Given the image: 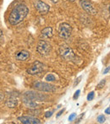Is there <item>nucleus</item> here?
I'll list each match as a JSON object with an SVG mask.
<instances>
[{
	"instance_id": "f257e3e1",
	"label": "nucleus",
	"mask_w": 110,
	"mask_h": 124,
	"mask_svg": "<svg viewBox=\"0 0 110 124\" xmlns=\"http://www.w3.org/2000/svg\"><path fill=\"white\" fill-rule=\"evenodd\" d=\"M29 14V8L25 4H19L13 8L8 17V22L11 25H16L21 23L27 15Z\"/></svg>"
},
{
	"instance_id": "f03ea898",
	"label": "nucleus",
	"mask_w": 110,
	"mask_h": 124,
	"mask_svg": "<svg viewBox=\"0 0 110 124\" xmlns=\"http://www.w3.org/2000/svg\"><path fill=\"white\" fill-rule=\"evenodd\" d=\"M59 53H60L61 57L64 59L68 61H73L76 59V55H75L74 52H73L72 48L69 46L68 45H61L59 47Z\"/></svg>"
},
{
	"instance_id": "7ed1b4c3",
	"label": "nucleus",
	"mask_w": 110,
	"mask_h": 124,
	"mask_svg": "<svg viewBox=\"0 0 110 124\" xmlns=\"http://www.w3.org/2000/svg\"><path fill=\"white\" fill-rule=\"evenodd\" d=\"M52 47L51 45L48 42H47L44 40H40L37 43V46H36V51L42 57H46V56L49 55L51 52Z\"/></svg>"
},
{
	"instance_id": "20e7f679",
	"label": "nucleus",
	"mask_w": 110,
	"mask_h": 124,
	"mask_svg": "<svg viewBox=\"0 0 110 124\" xmlns=\"http://www.w3.org/2000/svg\"><path fill=\"white\" fill-rule=\"evenodd\" d=\"M32 88L36 90L43 92H53L56 90V87L45 82H35L32 84Z\"/></svg>"
},
{
	"instance_id": "39448f33",
	"label": "nucleus",
	"mask_w": 110,
	"mask_h": 124,
	"mask_svg": "<svg viewBox=\"0 0 110 124\" xmlns=\"http://www.w3.org/2000/svg\"><path fill=\"white\" fill-rule=\"evenodd\" d=\"M72 33V27L68 23H62L60 24L59 28V35L63 39H69Z\"/></svg>"
},
{
	"instance_id": "423d86ee",
	"label": "nucleus",
	"mask_w": 110,
	"mask_h": 124,
	"mask_svg": "<svg viewBox=\"0 0 110 124\" xmlns=\"http://www.w3.org/2000/svg\"><path fill=\"white\" fill-rule=\"evenodd\" d=\"M80 5L81 7L86 12L87 14L91 15H95L97 14V8L94 7L93 3L90 0H80Z\"/></svg>"
},
{
	"instance_id": "0eeeda50",
	"label": "nucleus",
	"mask_w": 110,
	"mask_h": 124,
	"mask_svg": "<svg viewBox=\"0 0 110 124\" xmlns=\"http://www.w3.org/2000/svg\"><path fill=\"white\" fill-rule=\"evenodd\" d=\"M43 71V64L39 61H36L32 63V65L26 70L27 74L31 75H36L41 74Z\"/></svg>"
},
{
	"instance_id": "6e6552de",
	"label": "nucleus",
	"mask_w": 110,
	"mask_h": 124,
	"mask_svg": "<svg viewBox=\"0 0 110 124\" xmlns=\"http://www.w3.org/2000/svg\"><path fill=\"white\" fill-rule=\"evenodd\" d=\"M34 6L41 15H47L50 10L49 5L42 0H36L34 3Z\"/></svg>"
},
{
	"instance_id": "1a4fd4ad",
	"label": "nucleus",
	"mask_w": 110,
	"mask_h": 124,
	"mask_svg": "<svg viewBox=\"0 0 110 124\" xmlns=\"http://www.w3.org/2000/svg\"><path fill=\"white\" fill-rule=\"evenodd\" d=\"M24 97L26 99H30V100H33V101H45L47 99V96L42 94H39L37 92L35 91H27L25 93L24 95Z\"/></svg>"
},
{
	"instance_id": "9d476101",
	"label": "nucleus",
	"mask_w": 110,
	"mask_h": 124,
	"mask_svg": "<svg viewBox=\"0 0 110 124\" xmlns=\"http://www.w3.org/2000/svg\"><path fill=\"white\" fill-rule=\"evenodd\" d=\"M18 120L21 123H24V124H39V123H41V121H40L38 118L33 117V116H20V117H18Z\"/></svg>"
},
{
	"instance_id": "9b49d317",
	"label": "nucleus",
	"mask_w": 110,
	"mask_h": 124,
	"mask_svg": "<svg viewBox=\"0 0 110 124\" xmlns=\"http://www.w3.org/2000/svg\"><path fill=\"white\" fill-rule=\"evenodd\" d=\"M30 57V52L26 50H22L16 52L15 54V59L18 61H26Z\"/></svg>"
},
{
	"instance_id": "f8f14e48",
	"label": "nucleus",
	"mask_w": 110,
	"mask_h": 124,
	"mask_svg": "<svg viewBox=\"0 0 110 124\" xmlns=\"http://www.w3.org/2000/svg\"><path fill=\"white\" fill-rule=\"evenodd\" d=\"M41 37L42 38H52L53 37V28L46 27L41 31Z\"/></svg>"
},
{
	"instance_id": "ddd939ff",
	"label": "nucleus",
	"mask_w": 110,
	"mask_h": 124,
	"mask_svg": "<svg viewBox=\"0 0 110 124\" xmlns=\"http://www.w3.org/2000/svg\"><path fill=\"white\" fill-rule=\"evenodd\" d=\"M24 103L25 105L29 108H32V109H36L38 107V104L36 102H35L33 100H30V99H26L25 98L24 100Z\"/></svg>"
},
{
	"instance_id": "4468645a",
	"label": "nucleus",
	"mask_w": 110,
	"mask_h": 124,
	"mask_svg": "<svg viewBox=\"0 0 110 124\" xmlns=\"http://www.w3.org/2000/svg\"><path fill=\"white\" fill-rule=\"evenodd\" d=\"M17 103H18L17 102V100L15 98H14V97H10V98H8L5 101L6 106H8V107H9V108L15 107V106H17Z\"/></svg>"
},
{
	"instance_id": "2eb2a0df",
	"label": "nucleus",
	"mask_w": 110,
	"mask_h": 124,
	"mask_svg": "<svg viewBox=\"0 0 110 124\" xmlns=\"http://www.w3.org/2000/svg\"><path fill=\"white\" fill-rule=\"evenodd\" d=\"M45 79L47 80L48 82H53V81H55V76L53 74H48L46 76V78Z\"/></svg>"
},
{
	"instance_id": "dca6fc26",
	"label": "nucleus",
	"mask_w": 110,
	"mask_h": 124,
	"mask_svg": "<svg viewBox=\"0 0 110 124\" xmlns=\"http://www.w3.org/2000/svg\"><path fill=\"white\" fill-rule=\"evenodd\" d=\"M106 84V79H102L100 82L98 83V85H97V90H101L102 88H103V86Z\"/></svg>"
},
{
	"instance_id": "f3484780",
	"label": "nucleus",
	"mask_w": 110,
	"mask_h": 124,
	"mask_svg": "<svg viewBox=\"0 0 110 124\" xmlns=\"http://www.w3.org/2000/svg\"><path fill=\"white\" fill-rule=\"evenodd\" d=\"M94 97H95V93H94V91H91L90 93L87 95L86 99H87V101H92V100L94 99Z\"/></svg>"
},
{
	"instance_id": "a211bd4d",
	"label": "nucleus",
	"mask_w": 110,
	"mask_h": 124,
	"mask_svg": "<svg viewBox=\"0 0 110 124\" xmlns=\"http://www.w3.org/2000/svg\"><path fill=\"white\" fill-rule=\"evenodd\" d=\"M105 120H106V118L103 115H100V116H97V122H98L99 123H103L104 122H105Z\"/></svg>"
},
{
	"instance_id": "6ab92c4d",
	"label": "nucleus",
	"mask_w": 110,
	"mask_h": 124,
	"mask_svg": "<svg viewBox=\"0 0 110 124\" xmlns=\"http://www.w3.org/2000/svg\"><path fill=\"white\" fill-rule=\"evenodd\" d=\"M80 93H81V90H77L76 92H75V94H74V96H73V99L74 100H77L78 99V97H79V95H80Z\"/></svg>"
},
{
	"instance_id": "aec40b11",
	"label": "nucleus",
	"mask_w": 110,
	"mask_h": 124,
	"mask_svg": "<svg viewBox=\"0 0 110 124\" xmlns=\"http://www.w3.org/2000/svg\"><path fill=\"white\" fill-rule=\"evenodd\" d=\"M76 117V113H72V114H70V116H69V122H72Z\"/></svg>"
},
{
	"instance_id": "412c9836",
	"label": "nucleus",
	"mask_w": 110,
	"mask_h": 124,
	"mask_svg": "<svg viewBox=\"0 0 110 124\" xmlns=\"http://www.w3.org/2000/svg\"><path fill=\"white\" fill-rule=\"evenodd\" d=\"M53 111H47L46 113H45V117L46 118H48V117H50V116L53 115Z\"/></svg>"
},
{
	"instance_id": "4be33fe9",
	"label": "nucleus",
	"mask_w": 110,
	"mask_h": 124,
	"mask_svg": "<svg viewBox=\"0 0 110 124\" xmlns=\"http://www.w3.org/2000/svg\"><path fill=\"white\" fill-rule=\"evenodd\" d=\"M81 76H80L79 78H78L76 80V82H75V83H74V87L76 86V85H77L78 84L80 83V81H81Z\"/></svg>"
},
{
	"instance_id": "5701e85b",
	"label": "nucleus",
	"mask_w": 110,
	"mask_h": 124,
	"mask_svg": "<svg viewBox=\"0 0 110 124\" xmlns=\"http://www.w3.org/2000/svg\"><path fill=\"white\" fill-rule=\"evenodd\" d=\"M109 71H110V66H109V67H108V68H106V69H104V70H103V74H108V73H109Z\"/></svg>"
},
{
	"instance_id": "b1692460",
	"label": "nucleus",
	"mask_w": 110,
	"mask_h": 124,
	"mask_svg": "<svg viewBox=\"0 0 110 124\" xmlns=\"http://www.w3.org/2000/svg\"><path fill=\"white\" fill-rule=\"evenodd\" d=\"M105 114L110 115V106L109 107H108L107 109H105Z\"/></svg>"
},
{
	"instance_id": "393cba45",
	"label": "nucleus",
	"mask_w": 110,
	"mask_h": 124,
	"mask_svg": "<svg viewBox=\"0 0 110 124\" xmlns=\"http://www.w3.org/2000/svg\"><path fill=\"white\" fill-rule=\"evenodd\" d=\"M3 100H4V94L0 93V101H3Z\"/></svg>"
},
{
	"instance_id": "a878e982",
	"label": "nucleus",
	"mask_w": 110,
	"mask_h": 124,
	"mask_svg": "<svg viewBox=\"0 0 110 124\" xmlns=\"http://www.w3.org/2000/svg\"><path fill=\"white\" fill-rule=\"evenodd\" d=\"M64 109L61 110V111H59V113H58V114H57V117H59V116H61V115H62V113H63V112H64Z\"/></svg>"
},
{
	"instance_id": "bb28decb",
	"label": "nucleus",
	"mask_w": 110,
	"mask_h": 124,
	"mask_svg": "<svg viewBox=\"0 0 110 124\" xmlns=\"http://www.w3.org/2000/svg\"><path fill=\"white\" fill-rule=\"evenodd\" d=\"M2 38H3V31H2V30L0 29V41H1Z\"/></svg>"
},
{
	"instance_id": "cd10ccee",
	"label": "nucleus",
	"mask_w": 110,
	"mask_h": 124,
	"mask_svg": "<svg viewBox=\"0 0 110 124\" xmlns=\"http://www.w3.org/2000/svg\"><path fill=\"white\" fill-rule=\"evenodd\" d=\"M52 2H53V3H58L59 2V0H51Z\"/></svg>"
},
{
	"instance_id": "c85d7f7f",
	"label": "nucleus",
	"mask_w": 110,
	"mask_h": 124,
	"mask_svg": "<svg viewBox=\"0 0 110 124\" xmlns=\"http://www.w3.org/2000/svg\"><path fill=\"white\" fill-rule=\"evenodd\" d=\"M69 2H75L76 0H69Z\"/></svg>"
},
{
	"instance_id": "c756f323",
	"label": "nucleus",
	"mask_w": 110,
	"mask_h": 124,
	"mask_svg": "<svg viewBox=\"0 0 110 124\" xmlns=\"http://www.w3.org/2000/svg\"><path fill=\"white\" fill-rule=\"evenodd\" d=\"M109 13H110V7H109Z\"/></svg>"
}]
</instances>
